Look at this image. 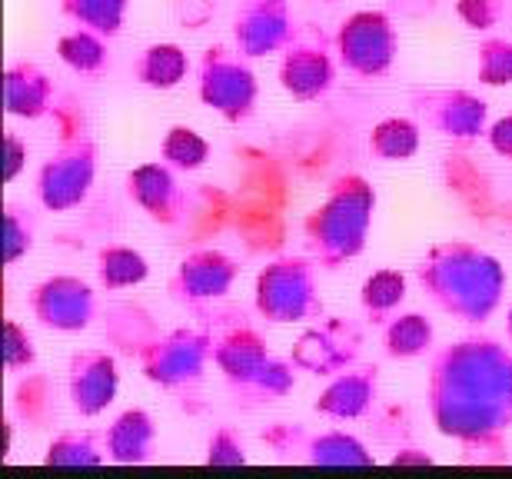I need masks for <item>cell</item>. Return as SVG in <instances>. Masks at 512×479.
Returning a JSON list of instances; mask_svg holds the SVG:
<instances>
[{"mask_svg": "<svg viewBox=\"0 0 512 479\" xmlns=\"http://www.w3.org/2000/svg\"><path fill=\"white\" fill-rule=\"evenodd\" d=\"M426 410L466 460L509 463L512 350L496 336H463L429 353Z\"/></svg>", "mask_w": 512, "mask_h": 479, "instance_id": "6da1fadb", "label": "cell"}, {"mask_svg": "<svg viewBox=\"0 0 512 479\" xmlns=\"http://www.w3.org/2000/svg\"><path fill=\"white\" fill-rule=\"evenodd\" d=\"M104 336L133 356L153 386L170 393L180 406L197 403L213 363V340L207 326H173L160 330L140 303H110L104 310Z\"/></svg>", "mask_w": 512, "mask_h": 479, "instance_id": "7a4b0ae2", "label": "cell"}, {"mask_svg": "<svg viewBox=\"0 0 512 479\" xmlns=\"http://www.w3.org/2000/svg\"><path fill=\"white\" fill-rule=\"evenodd\" d=\"M416 283L439 313L466 326H483L503 307L509 277L503 263L476 243L443 240L419 260Z\"/></svg>", "mask_w": 512, "mask_h": 479, "instance_id": "3957f363", "label": "cell"}, {"mask_svg": "<svg viewBox=\"0 0 512 479\" xmlns=\"http://www.w3.org/2000/svg\"><path fill=\"white\" fill-rule=\"evenodd\" d=\"M203 326L213 340V366L220 370L237 406L260 410V406L280 403L283 396L293 393L300 366L276 356L263 330L243 310H213L203 317Z\"/></svg>", "mask_w": 512, "mask_h": 479, "instance_id": "277c9868", "label": "cell"}, {"mask_svg": "<svg viewBox=\"0 0 512 479\" xmlns=\"http://www.w3.org/2000/svg\"><path fill=\"white\" fill-rule=\"evenodd\" d=\"M376 213V190L360 173H343L316 210L306 213L303 240L306 253L320 270H340L366 250Z\"/></svg>", "mask_w": 512, "mask_h": 479, "instance_id": "5b68a950", "label": "cell"}, {"mask_svg": "<svg viewBox=\"0 0 512 479\" xmlns=\"http://www.w3.org/2000/svg\"><path fill=\"white\" fill-rule=\"evenodd\" d=\"M253 310L270 326L316 323L323 320L326 303L320 293V263L306 257H276L256 273Z\"/></svg>", "mask_w": 512, "mask_h": 479, "instance_id": "8992f818", "label": "cell"}, {"mask_svg": "<svg viewBox=\"0 0 512 479\" xmlns=\"http://www.w3.org/2000/svg\"><path fill=\"white\" fill-rule=\"evenodd\" d=\"M97 140L84 124L60 130L57 147L40 163L37 173V200L50 213L77 210L90 197L97 180Z\"/></svg>", "mask_w": 512, "mask_h": 479, "instance_id": "52a82bcc", "label": "cell"}, {"mask_svg": "<svg viewBox=\"0 0 512 479\" xmlns=\"http://www.w3.org/2000/svg\"><path fill=\"white\" fill-rule=\"evenodd\" d=\"M197 97L227 124L250 120L256 114V100H260V84H256L250 57L223 44L203 50L197 64Z\"/></svg>", "mask_w": 512, "mask_h": 479, "instance_id": "ba28073f", "label": "cell"}, {"mask_svg": "<svg viewBox=\"0 0 512 479\" xmlns=\"http://www.w3.org/2000/svg\"><path fill=\"white\" fill-rule=\"evenodd\" d=\"M260 440L280 456L310 466H336V470H363L376 466V456L363 440H356L346 430H323L313 433L303 423H270L260 433Z\"/></svg>", "mask_w": 512, "mask_h": 479, "instance_id": "9c48e42d", "label": "cell"}, {"mask_svg": "<svg viewBox=\"0 0 512 479\" xmlns=\"http://www.w3.org/2000/svg\"><path fill=\"white\" fill-rule=\"evenodd\" d=\"M336 60L356 77H383L393 70L399 54V30L383 10H356L343 17L333 37Z\"/></svg>", "mask_w": 512, "mask_h": 479, "instance_id": "30bf717a", "label": "cell"}, {"mask_svg": "<svg viewBox=\"0 0 512 479\" xmlns=\"http://www.w3.org/2000/svg\"><path fill=\"white\" fill-rule=\"evenodd\" d=\"M409 107L426 130L453 144H476L489 130V104L463 87H413Z\"/></svg>", "mask_w": 512, "mask_h": 479, "instance_id": "8fae6325", "label": "cell"}, {"mask_svg": "<svg viewBox=\"0 0 512 479\" xmlns=\"http://www.w3.org/2000/svg\"><path fill=\"white\" fill-rule=\"evenodd\" d=\"M30 317H34L44 330L54 333H80L90 330L100 317V297L87 280L74 277V273H57V277L40 280L30 290Z\"/></svg>", "mask_w": 512, "mask_h": 479, "instance_id": "7c38bea8", "label": "cell"}, {"mask_svg": "<svg viewBox=\"0 0 512 479\" xmlns=\"http://www.w3.org/2000/svg\"><path fill=\"white\" fill-rule=\"evenodd\" d=\"M240 280V263L223 250L200 247L190 250L187 257L177 263L173 277L167 280V293L180 307H210L230 297L233 283Z\"/></svg>", "mask_w": 512, "mask_h": 479, "instance_id": "4fadbf2b", "label": "cell"}, {"mask_svg": "<svg viewBox=\"0 0 512 479\" xmlns=\"http://www.w3.org/2000/svg\"><path fill=\"white\" fill-rule=\"evenodd\" d=\"M360 350H363V330L360 323L343 320V317H330V320H316L300 340L293 343L290 360L300 366L303 373L313 376H330L350 370V366L360 363Z\"/></svg>", "mask_w": 512, "mask_h": 479, "instance_id": "5bb4252c", "label": "cell"}, {"mask_svg": "<svg viewBox=\"0 0 512 479\" xmlns=\"http://www.w3.org/2000/svg\"><path fill=\"white\" fill-rule=\"evenodd\" d=\"M296 17L290 0H240L233 14V47L243 57L260 60L283 54L296 40Z\"/></svg>", "mask_w": 512, "mask_h": 479, "instance_id": "9a60e30c", "label": "cell"}, {"mask_svg": "<svg viewBox=\"0 0 512 479\" xmlns=\"http://www.w3.org/2000/svg\"><path fill=\"white\" fill-rule=\"evenodd\" d=\"M180 170H173L167 160H150L140 163L127 173V193L137 207L147 213L153 223L167 230L187 227L190 220V193L177 177Z\"/></svg>", "mask_w": 512, "mask_h": 479, "instance_id": "2e32d148", "label": "cell"}, {"mask_svg": "<svg viewBox=\"0 0 512 479\" xmlns=\"http://www.w3.org/2000/svg\"><path fill=\"white\" fill-rule=\"evenodd\" d=\"M336 50L323 37L296 34V40L280 54V87L300 104L320 100L336 84Z\"/></svg>", "mask_w": 512, "mask_h": 479, "instance_id": "e0dca14e", "label": "cell"}, {"mask_svg": "<svg viewBox=\"0 0 512 479\" xmlns=\"http://www.w3.org/2000/svg\"><path fill=\"white\" fill-rule=\"evenodd\" d=\"M120 393V370L114 353L107 350H77L67 360V396L77 416L94 420L107 413Z\"/></svg>", "mask_w": 512, "mask_h": 479, "instance_id": "ac0fdd59", "label": "cell"}, {"mask_svg": "<svg viewBox=\"0 0 512 479\" xmlns=\"http://www.w3.org/2000/svg\"><path fill=\"white\" fill-rule=\"evenodd\" d=\"M383 396V376L376 363H356L350 370L330 376V383L323 386L320 396H316L313 410L323 416V420L333 423H353L363 420L376 410Z\"/></svg>", "mask_w": 512, "mask_h": 479, "instance_id": "d6986e66", "label": "cell"}, {"mask_svg": "<svg viewBox=\"0 0 512 479\" xmlns=\"http://www.w3.org/2000/svg\"><path fill=\"white\" fill-rule=\"evenodd\" d=\"M4 107L10 117L40 120L57 107V87L34 60H14L4 74Z\"/></svg>", "mask_w": 512, "mask_h": 479, "instance_id": "ffe728a7", "label": "cell"}, {"mask_svg": "<svg viewBox=\"0 0 512 479\" xmlns=\"http://www.w3.org/2000/svg\"><path fill=\"white\" fill-rule=\"evenodd\" d=\"M104 446H107V460L117 466H140L150 463L157 453V423L147 410L133 406L114 416V423L104 430Z\"/></svg>", "mask_w": 512, "mask_h": 479, "instance_id": "44dd1931", "label": "cell"}, {"mask_svg": "<svg viewBox=\"0 0 512 479\" xmlns=\"http://www.w3.org/2000/svg\"><path fill=\"white\" fill-rule=\"evenodd\" d=\"M190 74V57L180 44H150L133 60V84L147 90H173Z\"/></svg>", "mask_w": 512, "mask_h": 479, "instance_id": "7402d4cb", "label": "cell"}, {"mask_svg": "<svg viewBox=\"0 0 512 479\" xmlns=\"http://www.w3.org/2000/svg\"><path fill=\"white\" fill-rule=\"evenodd\" d=\"M436 350V326L426 313H396L383 323V353L389 360H419Z\"/></svg>", "mask_w": 512, "mask_h": 479, "instance_id": "603a6c76", "label": "cell"}, {"mask_svg": "<svg viewBox=\"0 0 512 479\" xmlns=\"http://www.w3.org/2000/svg\"><path fill=\"white\" fill-rule=\"evenodd\" d=\"M57 57L77 77H104L110 70V37L90 27H74L57 40Z\"/></svg>", "mask_w": 512, "mask_h": 479, "instance_id": "cb8c5ba5", "label": "cell"}, {"mask_svg": "<svg viewBox=\"0 0 512 479\" xmlns=\"http://www.w3.org/2000/svg\"><path fill=\"white\" fill-rule=\"evenodd\" d=\"M419 140H423V127L409 117H386L380 120L370 137H366V147H370V157L380 163H403L413 160L419 154Z\"/></svg>", "mask_w": 512, "mask_h": 479, "instance_id": "d4e9b609", "label": "cell"}, {"mask_svg": "<svg viewBox=\"0 0 512 479\" xmlns=\"http://www.w3.org/2000/svg\"><path fill=\"white\" fill-rule=\"evenodd\" d=\"M406 287H409V280L403 270H393V267L373 270L360 287V307L366 313V320L383 326L389 317H396L399 307L406 303Z\"/></svg>", "mask_w": 512, "mask_h": 479, "instance_id": "484cf974", "label": "cell"}, {"mask_svg": "<svg viewBox=\"0 0 512 479\" xmlns=\"http://www.w3.org/2000/svg\"><path fill=\"white\" fill-rule=\"evenodd\" d=\"M150 277V263L140 250L124 247V243H107L97 250V280L104 290H130L140 287Z\"/></svg>", "mask_w": 512, "mask_h": 479, "instance_id": "4316f807", "label": "cell"}, {"mask_svg": "<svg viewBox=\"0 0 512 479\" xmlns=\"http://www.w3.org/2000/svg\"><path fill=\"white\" fill-rule=\"evenodd\" d=\"M47 466H100L107 463L104 433L90 430H64L47 443Z\"/></svg>", "mask_w": 512, "mask_h": 479, "instance_id": "83f0119b", "label": "cell"}, {"mask_svg": "<svg viewBox=\"0 0 512 479\" xmlns=\"http://www.w3.org/2000/svg\"><path fill=\"white\" fill-rule=\"evenodd\" d=\"M130 0H60V14L77 27H90L114 40L124 30Z\"/></svg>", "mask_w": 512, "mask_h": 479, "instance_id": "f1b7e54d", "label": "cell"}, {"mask_svg": "<svg viewBox=\"0 0 512 479\" xmlns=\"http://www.w3.org/2000/svg\"><path fill=\"white\" fill-rule=\"evenodd\" d=\"M160 157L170 163L173 170L180 173H193L200 170L203 163L210 160V140L193 130L187 124H177L163 134V144H160Z\"/></svg>", "mask_w": 512, "mask_h": 479, "instance_id": "f546056e", "label": "cell"}, {"mask_svg": "<svg viewBox=\"0 0 512 479\" xmlns=\"http://www.w3.org/2000/svg\"><path fill=\"white\" fill-rule=\"evenodd\" d=\"M476 80L483 87H512V40L489 34L476 47Z\"/></svg>", "mask_w": 512, "mask_h": 479, "instance_id": "4dcf8cb0", "label": "cell"}, {"mask_svg": "<svg viewBox=\"0 0 512 479\" xmlns=\"http://www.w3.org/2000/svg\"><path fill=\"white\" fill-rule=\"evenodd\" d=\"M34 240H37V213L24 207V203H7V213H4V260L7 267H14L34 250Z\"/></svg>", "mask_w": 512, "mask_h": 479, "instance_id": "1f68e13d", "label": "cell"}, {"mask_svg": "<svg viewBox=\"0 0 512 479\" xmlns=\"http://www.w3.org/2000/svg\"><path fill=\"white\" fill-rule=\"evenodd\" d=\"M17 410L24 416V423L30 430H44V423H50L57 416L54 406V390H50L47 376H27L17 390Z\"/></svg>", "mask_w": 512, "mask_h": 479, "instance_id": "d6a6232c", "label": "cell"}, {"mask_svg": "<svg viewBox=\"0 0 512 479\" xmlns=\"http://www.w3.org/2000/svg\"><path fill=\"white\" fill-rule=\"evenodd\" d=\"M247 443H243L240 430L233 426H217L207 440V463L210 466H247Z\"/></svg>", "mask_w": 512, "mask_h": 479, "instance_id": "836d02e7", "label": "cell"}, {"mask_svg": "<svg viewBox=\"0 0 512 479\" xmlns=\"http://www.w3.org/2000/svg\"><path fill=\"white\" fill-rule=\"evenodd\" d=\"M37 363V346L34 336L27 333V326H20L17 320H7L4 326V366L10 373L30 370Z\"/></svg>", "mask_w": 512, "mask_h": 479, "instance_id": "e575fe53", "label": "cell"}, {"mask_svg": "<svg viewBox=\"0 0 512 479\" xmlns=\"http://www.w3.org/2000/svg\"><path fill=\"white\" fill-rule=\"evenodd\" d=\"M456 14L466 27L473 30H493L503 24L506 17V0H456Z\"/></svg>", "mask_w": 512, "mask_h": 479, "instance_id": "d590c367", "label": "cell"}, {"mask_svg": "<svg viewBox=\"0 0 512 479\" xmlns=\"http://www.w3.org/2000/svg\"><path fill=\"white\" fill-rule=\"evenodd\" d=\"M27 157H30V147L14 134V130H7L4 134V177H7V183H14L20 177V170L27 167Z\"/></svg>", "mask_w": 512, "mask_h": 479, "instance_id": "8d00e7d4", "label": "cell"}, {"mask_svg": "<svg viewBox=\"0 0 512 479\" xmlns=\"http://www.w3.org/2000/svg\"><path fill=\"white\" fill-rule=\"evenodd\" d=\"M486 144L493 147V154L512 160V114L499 117V120H493V124H489V130H486Z\"/></svg>", "mask_w": 512, "mask_h": 479, "instance_id": "74e56055", "label": "cell"}, {"mask_svg": "<svg viewBox=\"0 0 512 479\" xmlns=\"http://www.w3.org/2000/svg\"><path fill=\"white\" fill-rule=\"evenodd\" d=\"M393 466H406V463H419V466H433V456L423 450H396V456L389 460Z\"/></svg>", "mask_w": 512, "mask_h": 479, "instance_id": "f35d334b", "label": "cell"}, {"mask_svg": "<svg viewBox=\"0 0 512 479\" xmlns=\"http://www.w3.org/2000/svg\"><path fill=\"white\" fill-rule=\"evenodd\" d=\"M506 333H509V343H512V307H509V313H506Z\"/></svg>", "mask_w": 512, "mask_h": 479, "instance_id": "ab89813d", "label": "cell"}]
</instances>
